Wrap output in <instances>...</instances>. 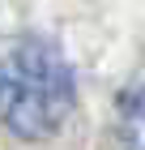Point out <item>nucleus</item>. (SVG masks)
I'll use <instances>...</instances> for the list:
<instances>
[{"mask_svg": "<svg viewBox=\"0 0 145 150\" xmlns=\"http://www.w3.org/2000/svg\"><path fill=\"white\" fill-rule=\"evenodd\" d=\"M77 103V77L43 39H22L0 52V125L17 142L56 137Z\"/></svg>", "mask_w": 145, "mask_h": 150, "instance_id": "1", "label": "nucleus"}, {"mask_svg": "<svg viewBox=\"0 0 145 150\" xmlns=\"http://www.w3.org/2000/svg\"><path fill=\"white\" fill-rule=\"evenodd\" d=\"M115 137H120V150H145V86L124 90L115 107Z\"/></svg>", "mask_w": 145, "mask_h": 150, "instance_id": "2", "label": "nucleus"}]
</instances>
